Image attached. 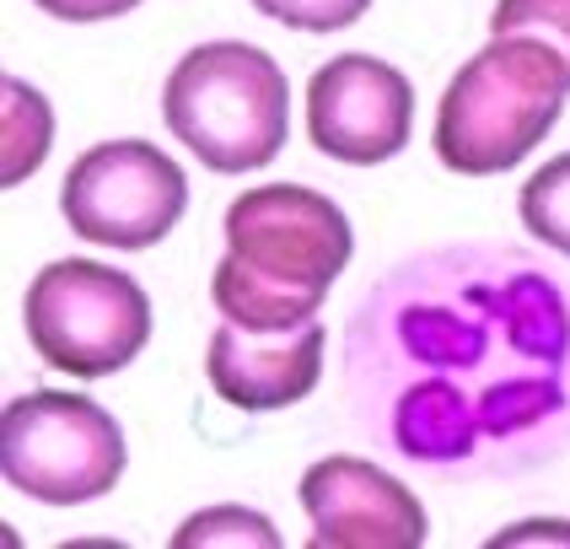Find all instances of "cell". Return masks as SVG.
I'll use <instances>...</instances> for the list:
<instances>
[{"label":"cell","instance_id":"obj_10","mask_svg":"<svg viewBox=\"0 0 570 549\" xmlns=\"http://www.w3.org/2000/svg\"><path fill=\"white\" fill-rule=\"evenodd\" d=\"M323 351L328 334L317 318L296 329H243L222 318V329L210 334L205 378L232 410H291L323 378Z\"/></svg>","mask_w":570,"mask_h":549},{"label":"cell","instance_id":"obj_3","mask_svg":"<svg viewBox=\"0 0 570 549\" xmlns=\"http://www.w3.org/2000/svg\"><path fill=\"white\" fill-rule=\"evenodd\" d=\"M570 60L528 32H495L446 81L436 108V157L463 178H495L560 125Z\"/></svg>","mask_w":570,"mask_h":549},{"label":"cell","instance_id":"obj_15","mask_svg":"<svg viewBox=\"0 0 570 549\" xmlns=\"http://www.w3.org/2000/svg\"><path fill=\"white\" fill-rule=\"evenodd\" d=\"M254 11L296 32H340L355 28L372 11V0H254Z\"/></svg>","mask_w":570,"mask_h":549},{"label":"cell","instance_id":"obj_2","mask_svg":"<svg viewBox=\"0 0 570 549\" xmlns=\"http://www.w3.org/2000/svg\"><path fill=\"white\" fill-rule=\"evenodd\" d=\"M226 258L210 296L226 323L296 329L313 323L328 286L355 254L345 210L302 184H258L226 205Z\"/></svg>","mask_w":570,"mask_h":549},{"label":"cell","instance_id":"obj_14","mask_svg":"<svg viewBox=\"0 0 570 549\" xmlns=\"http://www.w3.org/2000/svg\"><path fill=\"white\" fill-rule=\"evenodd\" d=\"M490 32H528L570 60V0H495Z\"/></svg>","mask_w":570,"mask_h":549},{"label":"cell","instance_id":"obj_11","mask_svg":"<svg viewBox=\"0 0 570 549\" xmlns=\"http://www.w3.org/2000/svg\"><path fill=\"white\" fill-rule=\"evenodd\" d=\"M0 108H6V161H0V184L17 189L22 178H32L43 157H49V140H55V108L43 102L38 87L6 76L0 81Z\"/></svg>","mask_w":570,"mask_h":549},{"label":"cell","instance_id":"obj_9","mask_svg":"<svg viewBox=\"0 0 570 549\" xmlns=\"http://www.w3.org/2000/svg\"><path fill=\"white\" fill-rule=\"evenodd\" d=\"M313 522V549H420L425 507L372 458L328 452L296 484Z\"/></svg>","mask_w":570,"mask_h":549},{"label":"cell","instance_id":"obj_7","mask_svg":"<svg viewBox=\"0 0 570 549\" xmlns=\"http://www.w3.org/2000/svg\"><path fill=\"white\" fill-rule=\"evenodd\" d=\"M60 210L76 237L97 248H151L189 210L184 167L151 140H102L70 161Z\"/></svg>","mask_w":570,"mask_h":549},{"label":"cell","instance_id":"obj_4","mask_svg":"<svg viewBox=\"0 0 570 549\" xmlns=\"http://www.w3.org/2000/svg\"><path fill=\"white\" fill-rule=\"evenodd\" d=\"M161 114L210 173H258L291 135V87L258 43L216 38L173 65Z\"/></svg>","mask_w":570,"mask_h":549},{"label":"cell","instance_id":"obj_16","mask_svg":"<svg viewBox=\"0 0 570 549\" xmlns=\"http://www.w3.org/2000/svg\"><path fill=\"white\" fill-rule=\"evenodd\" d=\"M38 11L60 17V22H108V17H125L140 0H32Z\"/></svg>","mask_w":570,"mask_h":549},{"label":"cell","instance_id":"obj_6","mask_svg":"<svg viewBox=\"0 0 570 549\" xmlns=\"http://www.w3.org/2000/svg\"><path fill=\"white\" fill-rule=\"evenodd\" d=\"M0 474L43 507L97 501L125 474V425L81 393H17L0 415Z\"/></svg>","mask_w":570,"mask_h":549},{"label":"cell","instance_id":"obj_1","mask_svg":"<svg viewBox=\"0 0 570 549\" xmlns=\"http://www.w3.org/2000/svg\"><path fill=\"white\" fill-rule=\"evenodd\" d=\"M345 399L372 448L442 480L566 458L570 275L511 243L399 258L350 307Z\"/></svg>","mask_w":570,"mask_h":549},{"label":"cell","instance_id":"obj_8","mask_svg":"<svg viewBox=\"0 0 570 549\" xmlns=\"http://www.w3.org/2000/svg\"><path fill=\"white\" fill-rule=\"evenodd\" d=\"M307 135L345 167L393 161L414 135V87L377 55H334L307 81Z\"/></svg>","mask_w":570,"mask_h":549},{"label":"cell","instance_id":"obj_12","mask_svg":"<svg viewBox=\"0 0 570 549\" xmlns=\"http://www.w3.org/2000/svg\"><path fill=\"white\" fill-rule=\"evenodd\" d=\"M517 210H522V226L539 237L543 248H554V254L570 258V151L549 157L539 173L522 184Z\"/></svg>","mask_w":570,"mask_h":549},{"label":"cell","instance_id":"obj_5","mask_svg":"<svg viewBox=\"0 0 570 549\" xmlns=\"http://www.w3.org/2000/svg\"><path fill=\"white\" fill-rule=\"evenodd\" d=\"M22 329L55 372L114 378L151 345V296L97 258H55L28 281Z\"/></svg>","mask_w":570,"mask_h":549},{"label":"cell","instance_id":"obj_17","mask_svg":"<svg viewBox=\"0 0 570 549\" xmlns=\"http://www.w3.org/2000/svg\"><path fill=\"white\" fill-rule=\"evenodd\" d=\"M533 539H566L570 545V522H522V528H511V533H495L490 545H533Z\"/></svg>","mask_w":570,"mask_h":549},{"label":"cell","instance_id":"obj_13","mask_svg":"<svg viewBox=\"0 0 570 549\" xmlns=\"http://www.w3.org/2000/svg\"><path fill=\"white\" fill-rule=\"evenodd\" d=\"M210 549V545H254V549H275L281 533L264 512H248V507H205L194 512L178 533H173V549Z\"/></svg>","mask_w":570,"mask_h":549}]
</instances>
